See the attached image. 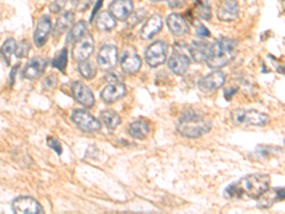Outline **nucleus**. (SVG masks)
<instances>
[{
	"label": "nucleus",
	"mask_w": 285,
	"mask_h": 214,
	"mask_svg": "<svg viewBox=\"0 0 285 214\" xmlns=\"http://www.w3.org/2000/svg\"><path fill=\"white\" fill-rule=\"evenodd\" d=\"M270 176L265 173H253L230 184L225 189L224 196L229 200H258L269 188Z\"/></svg>",
	"instance_id": "nucleus-1"
},
{
	"label": "nucleus",
	"mask_w": 285,
	"mask_h": 214,
	"mask_svg": "<svg viewBox=\"0 0 285 214\" xmlns=\"http://www.w3.org/2000/svg\"><path fill=\"white\" fill-rule=\"evenodd\" d=\"M212 121L202 111L195 109L185 110L177 122L176 130L186 138H199L212 128Z\"/></svg>",
	"instance_id": "nucleus-2"
},
{
	"label": "nucleus",
	"mask_w": 285,
	"mask_h": 214,
	"mask_svg": "<svg viewBox=\"0 0 285 214\" xmlns=\"http://www.w3.org/2000/svg\"><path fill=\"white\" fill-rule=\"evenodd\" d=\"M237 53L238 41L230 37H222L210 45L205 62L210 68L219 69L230 64L235 59Z\"/></svg>",
	"instance_id": "nucleus-3"
},
{
	"label": "nucleus",
	"mask_w": 285,
	"mask_h": 214,
	"mask_svg": "<svg viewBox=\"0 0 285 214\" xmlns=\"http://www.w3.org/2000/svg\"><path fill=\"white\" fill-rule=\"evenodd\" d=\"M230 118L239 126H257L263 127L268 125L270 117L266 113L256 110L237 109L231 111Z\"/></svg>",
	"instance_id": "nucleus-4"
},
{
	"label": "nucleus",
	"mask_w": 285,
	"mask_h": 214,
	"mask_svg": "<svg viewBox=\"0 0 285 214\" xmlns=\"http://www.w3.org/2000/svg\"><path fill=\"white\" fill-rule=\"evenodd\" d=\"M168 47L164 41H155L151 44L145 51V59L151 68H157L163 65L168 56Z\"/></svg>",
	"instance_id": "nucleus-5"
},
{
	"label": "nucleus",
	"mask_w": 285,
	"mask_h": 214,
	"mask_svg": "<svg viewBox=\"0 0 285 214\" xmlns=\"http://www.w3.org/2000/svg\"><path fill=\"white\" fill-rule=\"evenodd\" d=\"M72 120L78 128L86 132L93 133L100 130L101 123L99 120L84 110H76L74 111Z\"/></svg>",
	"instance_id": "nucleus-6"
},
{
	"label": "nucleus",
	"mask_w": 285,
	"mask_h": 214,
	"mask_svg": "<svg viewBox=\"0 0 285 214\" xmlns=\"http://www.w3.org/2000/svg\"><path fill=\"white\" fill-rule=\"evenodd\" d=\"M226 82V75L221 70H215L202 77L198 82V88L203 94L215 93Z\"/></svg>",
	"instance_id": "nucleus-7"
},
{
	"label": "nucleus",
	"mask_w": 285,
	"mask_h": 214,
	"mask_svg": "<svg viewBox=\"0 0 285 214\" xmlns=\"http://www.w3.org/2000/svg\"><path fill=\"white\" fill-rule=\"evenodd\" d=\"M94 51V40L93 35L86 34L82 38L75 43L73 48V58L77 62L87 60Z\"/></svg>",
	"instance_id": "nucleus-8"
},
{
	"label": "nucleus",
	"mask_w": 285,
	"mask_h": 214,
	"mask_svg": "<svg viewBox=\"0 0 285 214\" xmlns=\"http://www.w3.org/2000/svg\"><path fill=\"white\" fill-rule=\"evenodd\" d=\"M12 207L16 213H44L41 205L32 197H17L14 200Z\"/></svg>",
	"instance_id": "nucleus-9"
},
{
	"label": "nucleus",
	"mask_w": 285,
	"mask_h": 214,
	"mask_svg": "<svg viewBox=\"0 0 285 214\" xmlns=\"http://www.w3.org/2000/svg\"><path fill=\"white\" fill-rule=\"evenodd\" d=\"M118 62L117 48L113 45H104L97 54L98 66L104 70H109L116 66Z\"/></svg>",
	"instance_id": "nucleus-10"
},
{
	"label": "nucleus",
	"mask_w": 285,
	"mask_h": 214,
	"mask_svg": "<svg viewBox=\"0 0 285 214\" xmlns=\"http://www.w3.org/2000/svg\"><path fill=\"white\" fill-rule=\"evenodd\" d=\"M72 94L75 99L85 108H93L95 99L93 91L81 81H76L72 85Z\"/></svg>",
	"instance_id": "nucleus-11"
},
{
	"label": "nucleus",
	"mask_w": 285,
	"mask_h": 214,
	"mask_svg": "<svg viewBox=\"0 0 285 214\" xmlns=\"http://www.w3.org/2000/svg\"><path fill=\"white\" fill-rule=\"evenodd\" d=\"M240 15V5L237 0H223L217 10L219 20L232 22L238 19Z\"/></svg>",
	"instance_id": "nucleus-12"
},
{
	"label": "nucleus",
	"mask_w": 285,
	"mask_h": 214,
	"mask_svg": "<svg viewBox=\"0 0 285 214\" xmlns=\"http://www.w3.org/2000/svg\"><path fill=\"white\" fill-rule=\"evenodd\" d=\"M121 68L127 75H134L142 67V60L133 49H127L122 53L120 59Z\"/></svg>",
	"instance_id": "nucleus-13"
},
{
	"label": "nucleus",
	"mask_w": 285,
	"mask_h": 214,
	"mask_svg": "<svg viewBox=\"0 0 285 214\" xmlns=\"http://www.w3.org/2000/svg\"><path fill=\"white\" fill-rule=\"evenodd\" d=\"M51 31V21L49 16L44 15L37 21L34 34V44L40 48L47 42L49 34Z\"/></svg>",
	"instance_id": "nucleus-14"
},
{
	"label": "nucleus",
	"mask_w": 285,
	"mask_h": 214,
	"mask_svg": "<svg viewBox=\"0 0 285 214\" xmlns=\"http://www.w3.org/2000/svg\"><path fill=\"white\" fill-rule=\"evenodd\" d=\"M133 12V2L131 0H112L109 4V13L115 19L126 21Z\"/></svg>",
	"instance_id": "nucleus-15"
},
{
	"label": "nucleus",
	"mask_w": 285,
	"mask_h": 214,
	"mask_svg": "<svg viewBox=\"0 0 285 214\" xmlns=\"http://www.w3.org/2000/svg\"><path fill=\"white\" fill-rule=\"evenodd\" d=\"M126 89L125 84L121 83H109L101 92L102 100L107 104L117 102L126 95Z\"/></svg>",
	"instance_id": "nucleus-16"
},
{
	"label": "nucleus",
	"mask_w": 285,
	"mask_h": 214,
	"mask_svg": "<svg viewBox=\"0 0 285 214\" xmlns=\"http://www.w3.org/2000/svg\"><path fill=\"white\" fill-rule=\"evenodd\" d=\"M47 67V60L40 56H36L30 60L23 68L22 75L26 79L34 80L41 77Z\"/></svg>",
	"instance_id": "nucleus-17"
},
{
	"label": "nucleus",
	"mask_w": 285,
	"mask_h": 214,
	"mask_svg": "<svg viewBox=\"0 0 285 214\" xmlns=\"http://www.w3.org/2000/svg\"><path fill=\"white\" fill-rule=\"evenodd\" d=\"M285 191L283 188H273L267 189L258 198V206L260 208H268L277 202L284 200Z\"/></svg>",
	"instance_id": "nucleus-18"
},
{
	"label": "nucleus",
	"mask_w": 285,
	"mask_h": 214,
	"mask_svg": "<svg viewBox=\"0 0 285 214\" xmlns=\"http://www.w3.org/2000/svg\"><path fill=\"white\" fill-rule=\"evenodd\" d=\"M168 68L177 76H183L189 68L190 58L181 52H174L168 61Z\"/></svg>",
	"instance_id": "nucleus-19"
},
{
	"label": "nucleus",
	"mask_w": 285,
	"mask_h": 214,
	"mask_svg": "<svg viewBox=\"0 0 285 214\" xmlns=\"http://www.w3.org/2000/svg\"><path fill=\"white\" fill-rule=\"evenodd\" d=\"M162 28H163L162 17H160L159 15H153L142 26L140 32V37L146 40L151 39L155 34L159 33Z\"/></svg>",
	"instance_id": "nucleus-20"
},
{
	"label": "nucleus",
	"mask_w": 285,
	"mask_h": 214,
	"mask_svg": "<svg viewBox=\"0 0 285 214\" xmlns=\"http://www.w3.org/2000/svg\"><path fill=\"white\" fill-rule=\"evenodd\" d=\"M167 25L170 33L176 36H182L188 34L189 27L185 18L179 14H171L167 18Z\"/></svg>",
	"instance_id": "nucleus-21"
},
{
	"label": "nucleus",
	"mask_w": 285,
	"mask_h": 214,
	"mask_svg": "<svg viewBox=\"0 0 285 214\" xmlns=\"http://www.w3.org/2000/svg\"><path fill=\"white\" fill-rule=\"evenodd\" d=\"M210 45L206 41H193L188 46V51L191 59L196 63L205 62L209 53Z\"/></svg>",
	"instance_id": "nucleus-22"
},
{
	"label": "nucleus",
	"mask_w": 285,
	"mask_h": 214,
	"mask_svg": "<svg viewBox=\"0 0 285 214\" xmlns=\"http://www.w3.org/2000/svg\"><path fill=\"white\" fill-rule=\"evenodd\" d=\"M75 21V14L70 11L62 14L57 18L55 25L53 28V35L58 37L61 34H64L67 29H69Z\"/></svg>",
	"instance_id": "nucleus-23"
},
{
	"label": "nucleus",
	"mask_w": 285,
	"mask_h": 214,
	"mask_svg": "<svg viewBox=\"0 0 285 214\" xmlns=\"http://www.w3.org/2000/svg\"><path fill=\"white\" fill-rule=\"evenodd\" d=\"M127 129L130 136L133 137L135 139L142 140L148 136L151 128L148 122H146L145 120L138 119L130 123Z\"/></svg>",
	"instance_id": "nucleus-24"
},
{
	"label": "nucleus",
	"mask_w": 285,
	"mask_h": 214,
	"mask_svg": "<svg viewBox=\"0 0 285 214\" xmlns=\"http://www.w3.org/2000/svg\"><path fill=\"white\" fill-rule=\"evenodd\" d=\"M95 18V26L101 32H110L116 27L115 18L109 12H102L97 14Z\"/></svg>",
	"instance_id": "nucleus-25"
},
{
	"label": "nucleus",
	"mask_w": 285,
	"mask_h": 214,
	"mask_svg": "<svg viewBox=\"0 0 285 214\" xmlns=\"http://www.w3.org/2000/svg\"><path fill=\"white\" fill-rule=\"evenodd\" d=\"M87 32V22L84 20H80L72 27L67 34L66 42L67 44H75L80 38H82Z\"/></svg>",
	"instance_id": "nucleus-26"
},
{
	"label": "nucleus",
	"mask_w": 285,
	"mask_h": 214,
	"mask_svg": "<svg viewBox=\"0 0 285 214\" xmlns=\"http://www.w3.org/2000/svg\"><path fill=\"white\" fill-rule=\"evenodd\" d=\"M101 119L109 129H114L121 123V117L113 110H105L101 111Z\"/></svg>",
	"instance_id": "nucleus-27"
},
{
	"label": "nucleus",
	"mask_w": 285,
	"mask_h": 214,
	"mask_svg": "<svg viewBox=\"0 0 285 214\" xmlns=\"http://www.w3.org/2000/svg\"><path fill=\"white\" fill-rule=\"evenodd\" d=\"M17 48V43L16 42V40L13 39V38L7 39V40L4 42V44L2 45L0 52H1V55H2L3 59H4L5 63H6L7 65H10V63H11L12 55H13L14 53L16 54Z\"/></svg>",
	"instance_id": "nucleus-28"
},
{
	"label": "nucleus",
	"mask_w": 285,
	"mask_h": 214,
	"mask_svg": "<svg viewBox=\"0 0 285 214\" xmlns=\"http://www.w3.org/2000/svg\"><path fill=\"white\" fill-rule=\"evenodd\" d=\"M78 70H79L80 75L87 80L93 79L97 74L96 66L93 64V62H91L88 59L84 60L82 62H79Z\"/></svg>",
	"instance_id": "nucleus-29"
},
{
	"label": "nucleus",
	"mask_w": 285,
	"mask_h": 214,
	"mask_svg": "<svg viewBox=\"0 0 285 214\" xmlns=\"http://www.w3.org/2000/svg\"><path fill=\"white\" fill-rule=\"evenodd\" d=\"M194 2L197 17L203 20H209L211 18V9L207 0H194Z\"/></svg>",
	"instance_id": "nucleus-30"
},
{
	"label": "nucleus",
	"mask_w": 285,
	"mask_h": 214,
	"mask_svg": "<svg viewBox=\"0 0 285 214\" xmlns=\"http://www.w3.org/2000/svg\"><path fill=\"white\" fill-rule=\"evenodd\" d=\"M147 11L145 9H138L137 11L132 12L129 17L126 18V25L128 26L129 28H133L136 25H138L139 23L142 22V20L147 17Z\"/></svg>",
	"instance_id": "nucleus-31"
},
{
	"label": "nucleus",
	"mask_w": 285,
	"mask_h": 214,
	"mask_svg": "<svg viewBox=\"0 0 285 214\" xmlns=\"http://www.w3.org/2000/svg\"><path fill=\"white\" fill-rule=\"evenodd\" d=\"M67 65V50L64 48L59 51L58 54L52 60V66L60 72L64 73Z\"/></svg>",
	"instance_id": "nucleus-32"
},
{
	"label": "nucleus",
	"mask_w": 285,
	"mask_h": 214,
	"mask_svg": "<svg viewBox=\"0 0 285 214\" xmlns=\"http://www.w3.org/2000/svg\"><path fill=\"white\" fill-rule=\"evenodd\" d=\"M93 0H72L74 8L78 12H85L93 4Z\"/></svg>",
	"instance_id": "nucleus-33"
},
{
	"label": "nucleus",
	"mask_w": 285,
	"mask_h": 214,
	"mask_svg": "<svg viewBox=\"0 0 285 214\" xmlns=\"http://www.w3.org/2000/svg\"><path fill=\"white\" fill-rule=\"evenodd\" d=\"M31 49V45L30 43L27 41H22L19 45H17V51H16V55L19 58H23L26 57L30 51Z\"/></svg>",
	"instance_id": "nucleus-34"
},
{
	"label": "nucleus",
	"mask_w": 285,
	"mask_h": 214,
	"mask_svg": "<svg viewBox=\"0 0 285 214\" xmlns=\"http://www.w3.org/2000/svg\"><path fill=\"white\" fill-rule=\"evenodd\" d=\"M57 82H58V78L55 75H49L43 80V87L46 90H52L56 87Z\"/></svg>",
	"instance_id": "nucleus-35"
},
{
	"label": "nucleus",
	"mask_w": 285,
	"mask_h": 214,
	"mask_svg": "<svg viewBox=\"0 0 285 214\" xmlns=\"http://www.w3.org/2000/svg\"><path fill=\"white\" fill-rule=\"evenodd\" d=\"M105 80L109 83H121L124 80V76L118 73L116 70L114 72H109L105 76Z\"/></svg>",
	"instance_id": "nucleus-36"
},
{
	"label": "nucleus",
	"mask_w": 285,
	"mask_h": 214,
	"mask_svg": "<svg viewBox=\"0 0 285 214\" xmlns=\"http://www.w3.org/2000/svg\"><path fill=\"white\" fill-rule=\"evenodd\" d=\"M47 142H48V145H49L50 149H52L58 155H61V154H62V147H61L60 142L56 138L49 137L47 139Z\"/></svg>",
	"instance_id": "nucleus-37"
},
{
	"label": "nucleus",
	"mask_w": 285,
	"mask_h": 214,
	"mask_svg": "<svg viewBox=\"0 0 285 214\" xmlns=\"http://www.w3.org/2000/svg\"><path fill=\"white\" fill-rule=\"evenodd\" d=\"M66 5V0H54L53 2L50 3V11L53 14H57L61 12V10L65 7Z\"/></svg>",
	"instance_id": "nucleus-38"
},
{
	"label": "nucleus",
	"mask_w": 285,
	"mask_h": 214,
	"mask_svg": "<svg viewBox=\"0 0 285 214\" xmlns=\"http://www.w3.org/2000/svg\"><path fill=\"white\" fill-rule=\"evenodd\" d=\"M196 34L198 36H201V37H207V36H209L210 33L209 31L207 30V28H205L202 24L198 22L196 24Z\"/></svg>",
	"instance_id": "nucleus-39"
},
{
	"label": "nucleus",
	"mask_w": 285,
	"mask_h": 214,
	"mask_svg": "<svg viewBox=\"0 0 285 214\" xmlns=\"http://www.w3.org/2000/svg\"><path fill=\"white\" fill-rule=\"evenodd\" d=\"M273 148H271V147H265V146H260V147H258L257 148V151L255 152V154H259L261 156H263V157H265V156H267L269 154H272L273 153Z\"/></svg>",
	"instance_id": "nucleus-40"
},
{
	"label": "nucleus",
	"mask_w": 285,
	"mask_h": 214,
	"mask_svg": "<svg viewBox=\"0 0 285 214\" xmlns=\"http://www.w3.org/2000/svg\"><path fill=\"white\" fill-rule=\"evenodd\" d=\"M187 0H168V7L170 9H180L184 7Z\"/></svg>",
	"instance_id": "nucleus-41"
},
{
	"label": "nucleus",
	"mask_w": 285,
	"mask_h": 214,
	"mask_svg": "<svg viewBox=\"0 0 285 214\" xmlns=\"http://www.w3.org/2000/svg\"><path fill=\"white\" fill-rule=\"evenodd\" d=\"M104 0H97L95 5H94V8L93 10V14H92V17H91V21H93L94 19V17L97 16V14H99V10H100V7L103 4Z\"/></svg>",
	"instance_id": "nucleus-42"
},
{
	"label": "nucleus",
	"mask_w": 285,
	"mask_h": 214,
	"mask_svg": "<svg viewBox=\"0 0 285 214\" xmlns=\"http://www.w3.org/2000/svg\"><path fill=\"white\" fill-rule=\"evenodd\" d=\"M17 68H18V66L15 67V68H13V70L11 72V77H10V84H11V86L14 85V83H15V81H16V75H17Z\"/></svg>",
	"instance_id": "nucleus-43"
},
{
	"label": "nucleus",
	"mask_w": 285,
	"mask_h": 214,
	"mask_svg": "<svg viewBox=\"0 0 285 214\" xmlns=\"http://www.w3.org/2000/svg\"><path fill=\"white\" fill-rule=\"evenodd\" d=\"M151 2H153V3H157V2H161V1H164V0H150Z\"/></svg>",
	"instance_id": "nucleus-44"
}]
</instances>
